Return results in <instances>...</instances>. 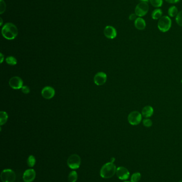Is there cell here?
<instances>
[{
	"label": "cell",
	"instance_id": "cell-29",
	"mask_svg": "<svg viewBox=\"0 0 182 182\" xmlns=\"http://www.w3.org/2000/svg\"><path fill=\"white\" fill-rule=\"evenodd\" d=\"M166 2L172 4H176L179 2H180L181 0H165Z\"/></svg>",
	"mask_w": 182,
	"mask_h": 182
},
{
	"label": "cell",
	"instance_id": "cell-7",
	"mask_svg": "<svg viewBox=\"0 0 182 182\" xmlns=\"http://www.w3.org/2000/svg\"><path fill=\"white\" fill-rule=\"evenodd\" d=\"M67 162L69 168L72 169H76L79 168L81 164V158L77 154H72L68 158Z\"/></svg>",
	"mask_w": 182,
	"mask_h": 182
},
{
	"label": "cell",
	"instance_id": "cell-30",
	"mask_svg": "<svg viewBox=\"0 0 182 182\" xmlns=\"http://www.w3.org/2000/svg\"><path fill=\"white\" fill-rule=\"evenodd\" d=\"M1 63H2L3 61V54L2 53H1Z\"/></svg>",
	"mask_w": 182,
	"mask_h": 182
},
{
	"label": "cell",
	"instance_id": "cell-18",
	"mask_svg": "<svg viewBox=\"0 0 182 182\" xmlns=\"http://www.w3.org/2000/svg\"><path fill=\"white\" fill-rule=\"evenodd\" d=\"M8 119V115L5 111H1L0 113V125H3L6 124Z\"/></svg>",
	"mask_w": 182,
	"mask_h": 182
},
{
	"label": "cell",
	"instance_id": "cell-33",
	"mask_svg": "<svg viewBox=\"0 0 182 182\" xmlns=\"http://www.w3.org/2000/svg\"><path fill=\"white\" fill-rule=\"evenodd\" d=\"M2 23H3V20H2V18H1V26H2Z\"/></svg>",
	"mask_w": 182,
	"mask_h": 182
},
{
	"label": "cell",
	"instance_id": "cell-32",
	"mask_svg": "<svg viewBox=\"0 0 182 182\" xmlns=\"http://www.w3.org/2000/svg\"><path fill=\"white\" fill-rule=\"evenodd\" d=\"M114 161H115V158H112L111 159V162H112V163H113V162H114Z\"/></svg>",
	"mask_w": 182,
	"mask_h": 182
},
{
	"label": "cell",
	"instance_id": "cell-26",
	"mask_svg": "<svg viewBox=\"0 0 182 182\" xmlns=\"http://www.w3.org/2000/svg\"><path fill=\"white\" fill-rule=\"evenodd\" d=\"M143 124L145 127H150L152 125V121L149 118H145L143 121Z\"/></svg>",
	"mask_w": 182,
	"mask_h": 182
},
{
	"label": "cell",
	"instance_id": "cell-19",
	"mask_svg": "<svg viewBox=\"0 0 182 182\" xmlns=\"http://www.w3.org/2000/svg\"><path fill=\"white\" fill-rule=\"evenodd\" d=\"M68 179L69 182H75L77 180V172L75 171H72L71 172L69 173Z\"/></svg>",
	"mask_w": 182,
	"mask_h": 182
},
{
	"label": "cell",
	"instance_id": "cell-35",
	"mask_svg": "<svg viewBox=\"0 0 182 182\" xmlns=\"http://www.w3.org/2000/svg\"><path fill=\"white\" fill-rule=\"evenodd\" d=\"M182 182V180H180V182Z\"/></svg>",
	"mask_w": 182,
	"mask_h": 182
},
{
	"label": "cell",
	"instance_id": "cell-20",
	"mask_svg": "<svg viewBox=\"0 0 182 182\" xmlns=\"http://www.w3.org/2000/svg\"><path fill=\"white\" fill-rule=\"evenodd\" d=\"M141 174L140 172H137L134 173L131 176V182H139L141 178Z\"/></svg>",
	"mask_w": 182,
	"mask_h": 182
},
{
	"label": "cell",
	"instance_id": "cell-4",
	"mask_svg": "<svg viewBox=\"0 0 182 182\" xmlns=\"http://www.w3.org/2000/svg\"><path fill=\"white\" fill-rule=\"evenodd\" d=\"M1 179L3 182H14L16 180V174L11 169H4L1 174Z\"/></svg>",
	"mask_w": 182,
	"mask_h": 182
},
{
	"label": "cell",
	"instance_id": "cell-8",
	"mask_svg": "<svg viewBox=\"0 0 182 182\" xmlns=\"http://www.w3.org/2000/svg\"><path fill=\"white\" fill-rule=\"evenodd\" d=\"M10 87L14 89H22L23 86V81L22 78L18 76H14L10 78L9 81Z\"/></svg>",
	"mask_w": 182,
	"mask_h": 182
},
{
	"label": "cell",
	"instance_id": "cell-34",
	"mask_svg": "<svg viewBox=\"0 0 182 182\" xmlns=\"http://www.w3.org/2000/svg\"><path fill=\"white\" fill-rule=\"evenodd\" d=\"M129 182V181H125V182Z\"/></svg>",
	"mask_w": 182,
	"mask_h": 182
},
{
	"label": "cell",
	"instance_id": "cell-2",
	"mask_svg": "<svg viewBox=\"0 0 182 182\" xmlns=\"http://www.w3.org/2000/svg\"><path fill=\"white\" fill-rule=\"evenodd\" d=\"M116 166L112 162H108L103 165L100 171V175L103 178H110L116 173Z\"/></svg>",
	"mask_w": 182,
	"mask_h": 182
},
{
	"label": "cell",
	"instance_id": "cell-31",
	"mask_svg": "<svg viewBox=\"0 0 182 182\" xmlns=\"http://www.w3.org/2000/svg\"><path fill=\"white\" fill-rule=\"evenodd\" d=\"M140 1H141V2H147L150 0H140Z\"/></svg>",
	"mask_w": 182,
	"mask_h": 182
},
{
	"label": "cell",
	"instance_id": "cell-16",
	"mask_svg": "<svg viewBox=\"0 0 182 182\" xmlns=\"http://www.w3.org/2000/svg\"><path fill=\"white\" fill-rule=\"evenodd\" d=\"M162 17V11L160 9H156L152 13V18L154 20H159Z\"/></svg>",
	"mask_w": 182,
	"mask_h": 182
},
{
	"label": "cell",
	"instance_id": "cell-24",
	"mask_svg": "<svg viewBox=\"0 0 182 182\" xmlns=\"http://www.w3.org/2000/svg\"><path fill=\"white\" fill-rule=\"evenodd\" d=\"M176 23L180 26L182 27V10L178 12L176 17Z\"/></svg>",
	"mask_w": 182,
	"mask_h": 182
},
{
	"label": "cell",
	"instance_id": "cell-21",
	"mask_svg": "<svg viewBox=\"0 0 182 182\" xmlns=\"http://www.w3.org/2000/svg\"><path fill=\"white\" fill-rule=\"evenodd\" d=\"M149 1L155 8H160L163 4V0H150Z\"/></svg>",
	"mask_w": 182,
	"mask_h": 182
},
{
	"label": "cell",
	"instance_id": "cell-6",
	"mask_svg": "<svg viewBox=\"0 0 182 182\" xmlns=\"http://www.w3.org/2000/svg\"><path fill=\"white\" fill-rule=\"evenodd\" d=\"M142 120V113L139 111H134L129 114L128 121L130 125L135 126L139 125Z\"/></svg>",
	"mask_w": 182,
	"mask_h": 182
},
{
	"label": "cell",
	"instance_id": "cell-3",
	"mask_svg": "<svg viewBox=\"0 0 182 182\" xmlns=\"http://www.w3.org/2000/svg\"><path fill=\"white\" fill-rule=\"evenodd\" d=\"M172 20L168 16H162L159 20L158 28L161 32L166 33L170 30L172 27Z\"/></svg>",
	"mask_w": 182,
	"mask_h": 182
},
{
	"label": "cell",
	"instance_id": "cell-11",
	"mask_svg": "<svg viewBox=\"0 0 182 182\" xmlns=\"http://www.w3.org/2000/svg\"><path fill=\"white\" fill-rule=\"evenodd\" d=\"M41 95L44 99L49 100L55 95V91L53 87L46 86L42 89Z\"/></svg>",
	"mask_w": 182,
	"mask_h": 182
},
{
	"label": "cell",
	"instance_id": "cell-10",
	"mask_svg": "<svg viewBox=\"0 0 182 182\" xmlns=\"http://www.w3.org/2000/svg\"><path fill=\"white\" fill-rule=\"evenodd\" d=\"M93 81L95 84L98 86L103 85L107 81V75L104 72L97 73L94 76Z\"/></svg>",
	"mask_w": 182,
	"mask_h": 182
},
{
	"label": "cell",
	"instance_id": "cell-1",
	"mask_svg": "<svg viewBox=\"0 0 182 182\" xmlns=\"http://www.w3.org/2000/svg\"><path fill=\"white\" fill-rule=\"evenodd\" d=\"M18 34V28L12 23L8 22L2 27V36L6 40H14L17 36Z\"/></svg>",
	"mask_w": 182,
	"mask_h": 182
},
{
	"label": "cell",
	"instance_id": "cell-13",
	"mask_svg": "<svg viewBox=\"0 0 182 182\" xmlns=\"http://www.w3.org/2000/svg\"><path fill=\"white\" fill-rule=\"evenodd\" d=\"M36 172L33 169H29L24 172L23 178L25 182H32L35 178Z\"/></svg>",
	"mask_w": 182,
	"mask_h": 182
},
{
	"label": "cell",
	"instance_id": "cell-23",
	"mask_svg": "<svg viewBox=\"0 0 182 182\" xmlns=\"http://www.w3.org/2000/svg\"><path fill=\"white\" fill-rule=\"evenodd\" d=\"M36 160L35 157L32 155H31L28 158L27 164L30 167H33L35 164Z\"/></svg>",
	"mask_w": 182,
	"mask_h": 182
},
{
	"label": "cell",
	"instance_id": "cell-25",
	"mask_svg": "<svg viewBox=\"0 0 182 182\" xmlns=\"http://www.w3.org/2000/svg\"><path fill=\"white\" fill-rule=\"evenodd\" d=\"M6 9V4L3 0H0V14H2Z\"/></svg>",
	"mask_w": 182,
	"mask_h": 182
},
{
	"label": "cell",
	"instance_id": "cell-22",
	"mask_svg": "<svg viewBox=\"0 0 182 182\" xmlns=\"http://www.w3.org/2000/svg\"><path fill=\"white\" fill-rule=\"evenodd\" d=\"M6 63L9 65H14L17 63V60L15 57H12V56L8 57H6Z\"/></svg>",
	"mask_w": 182,
	"mask_h": 182
},
{
	"label": "cell",
	"instance_id": "cell-9",
	"mask_svg": "<svg viewBox=\"0 0 182 182\" xmlns=\"http://www.w3.org/2000/svg\"><path fill=\"white\" fill-rule=\"evenodd\" d=\"M117 177L121 180H127L130 177V172L124 167H119L116 171Z\"/></svg>",
	"mask_w": 182,
	"mask_h": 182
},
{
	"label": "cell",
	"instance_id": "cell-15",
	"mask_svg": "<svg viewBox=\"0 0 182 182\" xmlns=\"http://www.w3.org/2000/svg\"><path fill=\"white\" fill-rule=\"evenodd\" d=\"M154 110L152 107L150 105H147L143 108L141 113L142 116L145 117V118H148L152 116Z\"/></svg>",
	"mask_w": 182,
	"mask_h": 182
},
{
	"label": "cell",
	"instance_id": "cell-5",
	"mask_svg": "<svg viewBox=\"0 0 182 182\" xmlns=\"http://www.w3.org/2000/svg\"><path fill=\"white\" fill-rule=\"evenodd\" d=\"M149 6L147 2H141L137 5L135 9V14L139 17H142L147 14Z\"/></svg>",
	"mask_w": 182,
	"mask_h": 182
},
{
	"label": "cell",
	"instance_id": "cell-17",
	"mask_svg": "<svg viewBox=\"0 0 182 182\" xmlns=\"http://www.w3.org/2000/svg\"><path fill=\"white\" fill-rule=\"evenodd\" d=\"M178 9L176 6H172L169 8L168 14L170 17H176L178 13Z\"/></svg>",
	"mask_w": 182,
	"mask_h": 182
},
{
	"label": "cell",
	"instance_id": "cell-14",
	"mask_svg": "<svg viewBox=\"0 0 182 182\" xmlns=\"http://www.w3.org/2000/svg\"><path fill=\"white\" fill-rule=\"evenodd\" d=\"M134 25L137 30H143L146 28V22L142 17H138L135 20Z\"/></svg>",
	"mask_w": 182,
	"mask_h": 182
},
{
	"label": "cell",
	"instance_id": "cell-27",
	"mask_svg": "<svg viewBox=\"0 0 182 182\" xmlns=\"http://www.w3.org/2000/svg\"><path fill=\"white\" fill-rule=\"evenodd\" d=\"M22 91L24 94H28L30 92V89L27 86H23L22 88Z\"/></svg>",
	"mask_w": 182,
	"mask_h": 182
},
{
	"label": "cell",
	"instance_id": "cell-28",
	"mask_svg": "<svg viewBox=\"0 0 182 182\" xmlns=\"http://www.w3.org/2000/svg\"><path fill=\"white\" fill-rule=\"evenodd\" d=\"M137 18H138L137 16L135 14H135H131L130 16H129V19L131 21L135 20Z\"/></svg>",
	"mask_w": 182,
	"mask_h": 182
},
{
	"label": "cell",
	"instance_id": "cell-12",
	"mask_svg": "<svg viewBox=\"0 0 182 182\" xmlns=\"http://www.w3.org/2000/svg\"><path fill=\"white\" fill-rule=\"evenodd\" d=\"M104 34L106 38L109 39H114L117 37V30L113 26H107L104 30Z\"/></svg>",
	"mask_w": 182,
	"mask_h": 182
}]
</instances>
